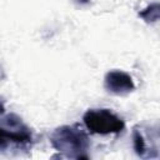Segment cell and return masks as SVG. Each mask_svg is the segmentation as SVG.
I'll use <instances>...</instances> for the list:
<instances>
[{"mask_svg": "<svg viewBox=\"0 0 160 160\" xmlns=\"http://www.w3.org/2000/svg\"><path fill=\"white\" fill-rule=\"evenodd\" d=\"M34 144L31 129L0 101V151H28Z\"/></svg>", "mask_w": 160, "mask_h": 160, "instance_id": "6da1fadb", "label": "cell"}, {"mask_svg": "<svg viewBox=\"0 0 160 160\" xmlns=\"http://www.w3.org/2000/svg\"><path fill=\"white\" fill-rule=\"evenodd\" d=\"M51 146L60 152V158L89 159L90 139L78 125H61L50 134Z\"/></svg>", "mask_w": 160, "mask_h": 160, "instance_id": "7a4b0ae2", "label": "cell"}, {"mask_svg": "<svg viewBox=\"0 0 160 160\" xmlns=\"http://www.w3.org/2000/svg\"><path fill=\"white\" fill-rule=\"evenodd\" d=\"M82 121L90 132L98 135L119 134L125 128L122 119L109 109H89L84 114Z\"/></svg>", "mask_w": 160, "mask_h": 160, "instance_id": "3957f363", "label": "cell"}, {"mask_svg": "<svg viewBox=\"0 0 160 160\" xmlns=\"http://www.w3.org/2000/svg\"><path fill=\"white\" fill-rule=\"evenodd\" d=\"M159 140L158 125L138 124L132 128V146L140 159H159Z\"/></svg>", "mask_w": 160, "mask_h": 160, "instance_id": "277c9868", "label": "cell"}, {"mask_svg": "<svg viewBox=\"0 0 160 160\" xmlns=\"http://www.w3.org/2000/svg\"><path fill=\"white\" fill-rule=\"evenodd\" d=\"M104 88L108 92L124 96L135 90L132 78L122 70H110L104 78Z\"/></svg>", "mask_w": 160, "mask_h": 160, "instance_id": "5b68a950", "label": "cell"}, {"mask_svg": "<svg viewBox=\"0 0 160 160\" xmlns=\"http://www.w3.org/2000/svg\"><path fill=\"white\" fill-rule=\"evenodd\" d=\"M159 2H152L148 5L145 9L139 11V16L148 24H154L159 20Z\"/></svg>", "mask_w": 160, "mask_h": 160, "instance_id": "8992f818", "label": "cell"}, {"mask_svg": "<svg viewBox=\"0 0 160 160\" xmlns=\"http://www.w3.org/2000/svg\"><path fill=\"white\" fill-rule=\"evenodd\" d=\"M71 1H74V2H76L79 5H86V4L90 2V0H71Z\"/></svg>", "mask_w": 160, "mask_h": 160, "instance_id": "52a82bcc", "label": "cell"}]
</instances>
